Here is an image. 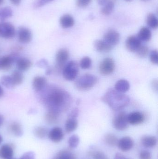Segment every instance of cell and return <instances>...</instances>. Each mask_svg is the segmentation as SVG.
I'll return each mask as SVG.
<instances>
[{
    "label": "cell",
    "mask_w": 158,
    "mask_h": 159,
    "mask_svg": "<svg viewBox=\"0 0 158 159\" xmlns=\"http://www.w3.org/2000/svg\"><path fill=\"white\" fill-rule=\"evenodd\" d=\"M44 102L48 111H53L60 114L67 110L72 102L70 94L63 89L56 87L49 89L44 98Z\"/></svg>",
    "instance_id": "1"
},
{
    "label": "cell",
    "mask_w": 158,
    "mask_h": 159,
    "mask_svg": "<svg viewBox=\"0 0 158 159\" xmlns=\"http://www.w3.org/2000/svg\"><path fill=\"white\" fill-rule=\"evenodd\" d=\"M102 100L114 111H119L123 109L130 102L129 96L113 89H109L106 92Z\"/></svg>",
    "instance_id": "2"
},
{
    "label": "cell",
    "mask_w": 158,
    "mask_h": 159,
    "mask_svg": "<svg viewBox=\"0 0 158 159\" xmlns=\"http://www.w3.org/2000/svg\"><path fill=\"white\" fill-rule=\"evenodd\" d=\"M97 81V78L95 75L91 74L84 75L75 81V86L79 90L85 91L92 89Z\"/></svg>",
    "instance_id": "3"
},
{
    "label": "cell",
    "mask_w": 158,
    "mask_h": 159,
    "mask_svg": "<svg viewBox=\"0 0 158 159\" xmlns=\"http://www.w3.org/2000/svg\"><path fill=\"white\" fill-rule=\"evenodd\" d=\"M79 72V65L76 61H73L67 62L62 70L63 77L68 81L76 79Z\"/></svg>",
    "instance_id": "4"
},
{
    "label": "cell",
    "mask_w": 158,
    "mask_h": 159,
    "mask_svg": "<svg viewBox=\"0 0 158 159\" xmlns=\"http://www.w3.org/2000/svg\"><path fill=\"white\" fill-rule=\"evenodd\" d=\"M128 115L124 111L119 112L115 115L113 119V125L119 131L126 129L128 127Z\"/></svg>",
    "instance_id": "5"
},
{
    "label": "cell",
    "mask_w": 158,
    "mask_h": 159,
    "mask_svg": "<svg viewBox=\"0 0 158 159\" xmlns=\"http://www.w3.org/2000/svg\"><path fill=\"white\" fill-rule=\"evenodd\" d=\"M15 26L10 22H0V37L4 39H12L15 35Z\"/></svg>",
    "instance_id": "6"
},
{
    "label": "cell",
    "mask_w": 158,
    "mask_h": 159,
    "mask_svg": "<svg viewBox=\"0 0 158 159\" xmlns=\"http://www.w3.org/2000/svg\"><path fill=\"white\" fill-rule=\"evenodd\" d=\"M115 63L111 58L104 59L99 65V71L103 75H108L113 73L115 70Z\"/></svg>",
    "instance_id": "7"
},
{
    "label": "cell",
    "mask_w": 158,
    "mask_h": 159,
    "mask_svg": "<svg viewBox=\"0 0 158 159\" xmlns=\"http://www.w3.org/2000/svg\"><path fill=\"white\" fill-rule=\"evenodd\" d=\"M69 58V53L67 49L61 48L59 49L56 55V68L58 70H63L64 66L67 62Z\"/></svg>",
    "instance_id": "8"
},
{
    "label": "cell",
    "mask_w": 158,
    "mask_h": 159,
    "mask_svg": "<svg viewBox=\"0 0 158 159\" xmlns=\"http://www.w3.org/2000/svg\"><path fill=\"white\" fill-rule=\"evenodd\" d=\"M120 35L117 31L110 30L105 33L104 36V40L109 45L113 47L119 43Z\"/></svg>",
    "instance_id": "9"
},
{
    "label": "cell",
    "mask_w": 158,
    "mask_h": 159,
    "mask_svg": "<svg viewBox=\"0 0 158 159\" xmlns=\"http://www.w3.org/2000/svg\"><path fill=\"white\" fill-rule=\"evenodd\" d=\"M17 35L19 41L22 43H28L32 40V33L29 29L26 27H20L19 28Z\"/></svg>",
    "instance_id": "10"
},
{
    "label": "cell",
    "mask_w": 158,
    "mask_h": 159,
    "mask_svg": "<svg viewBox=\"0 0 158 159\" xmlns=\"http://www.w3.org/2000/svg\"><path fill=\"white\" fill-rule=\"evenodd\" d=\"M117 145L120 150L123 152H127L133 148L134 142L131 137L125 136L118 140Z\"/></svg>",
    "instance_id": "11"
},
{
    "label": "cell",
    "mask_w": 158,
    "mask_h": 159,
    "mask_svg": "<svg viewBox=\"0 0 158 159\" xmlns=\"http://www.w3.org/2000/svg\"><path fill=\"white\" fill-rule=\"evenodd\" d=\"M141 45V41L137 36L131 35L128 37L126 40V48L130 52H136Z\"/></svg>",
    "instance_id": "12"
},
{
    "label": "cell",
    "mask_w": 158,
    "mask_h": 159,
    "mask_svg": "<svg viewBox=\"0 0 158 159\" xmlns=\"http://www.w3.org/2000/svg\"><path fill=\"white\" fill-rule=\"evenodd\" d=\"M48 137L54 143H58L61 142L64 138V134L63 130L60 127H55L48 132Z\"/></svg>",
    "instance_id": "13"
},
{
    "label": "cell",
    "mask_w": 158,
    "mask_h": 159,
    "mask_svg": "<svg viewBox=\"0 0 158 159\" xmlns=\"http://www.w3.org/2000/svg\"><path fill=\"white\" fill-rule=\"evenodd\" d=\"M129 124L137 125L143 123L145 120V117L143 113L140 112H133L128 115Z\"/></svg>",
    "instance_id": "14"
},
{
    "label": "cell",
    "mask_w": 158,
    "mask_h": 159,
    "mask_svg": "<svg viewBox=\"0 0 158 159\" xmlns=\"http://www.w3.org/2000/svg\"><path fill=\"white\" fill-rule=\"evenodd\" d=\"M15 57L14 55H8L0 58V70L5 71L10 70L15 60Z\"/></svg>",
    "instance_id": "15"
},
{
    "label": "cell",
    "mask_w": 158,
    "mask_h": 159,
    "mask_svg": "<svg viewBox=\"0 0 158 159\" xmlns=\"http://www.w3.org/2000/svg\"><path fill=\"white\" fill-rule=\"evenodd\" d=\"M14 156V148L11 145L5 144L0 148V159H11Z\"/></svg>",
    "instance_id": "16"
},
{
    "label": "cell",
    "mask_w": 158,
    "mask_h": 159,
    "mask_svg": "<svg viewBox=\"0 0 158 159\" xmlns=\"http://www.w3.org/2000/svg\"><path fill=\"white\" fill-rule=\"evenodd\" d=\"M47 84V80L44 76H37L32 80V86L33 89L37 92L42 90Z\"/></svg>",
    "instance_id": "17"
},
{
    "label": "cell",
    "mask_w": 158,
    "mask_h": 159,
    "mask_svg": "<svg viewBox=\"0 0 158 159\" xmlns=\"http://www.w3.org/2000/svg\"><path fill=\"white\" fill-rule=\"evenodd\" d=\"M94 46L96 50L100 53H108L113 48L104 40H96L94 43Z\"/></svg>",
    "instance_id": "18"
},
{
    "label": "cell",
    "mask_w": 158,
    "mask_h": 159,
    "mask_svg": "<svg viewBox=\"0 0 158 159\" xmlns=\"http://www.w3.org/2000/svg\"><path fill=\"white\" fill-rule=\"evenodd\" d=\"M32 63L28 59L22 57L16 61V67L18 70L20 72L26 71L31 67Z\"/></svg>",
    "instance_id": "19"
},
{
    "label": "cell",
    "mask_w": 158,
    "mask_h": 159,
    "mask_svg": "<svg viewBox=\"0 0 158 159\" xmlns=\"http://www.w3.org/2000/svg\"><path fill=\"white\" fill-rule=\"evenodd\" d=\"M59 23L63 29H68L74 26L75 20L73 17L69 14H65L60 18Z\"/></svg>",
    "instance_id": "20"
},
{
    "label": "cell",
    "mask_w": 158,
    "mask_h": 159,
    "mask_svg": "<svg viewBox=\"0 0 158 159\" xmlns=\"http://www.w3.org/2000/svg\"><path fill=\"white\" fill-rule=\"evenodd\" d=\"M141 143L143 146L146 148H152L156 145L157 139L155 136L146 135L142 137Z\"/></svg>",
    "instance_id": "21"
},
{
    "label": "cell",
    "mask_w": 158,
    "mask_h": 159,
    "mask_svg": "<svg viewBox=\"0 0 158 159\" xmlns=\"http://www.w3.org/2000/svg\"><path fill=\"white\" fill-rule=\"evenodd\" d=\"M130 89V82L125 79H121L116 82L115 89L121 93H125Z\"/></svg>",
    "instance_id": "22"
},
{
    "label": "cell",
    "mask_w": 158,
    "mask_h": 159,
    "mask_svg": "<svg viewBox=\"0 0 158 159\" xmlns=\"http://www.w3.org/2000/svg\"><path fill=\"white\" fill-rule=\"evenodd\" d=\"M9 131L12 134L17 137H20L23 134L22 126L19 122L14 121L9 124L8 127Z\"/></svg>",
    "instance_id": "23"
},
{
    "label": "cell",
    "mask_w": 158,
    "mask_h": 159,
    "mask_svg": "<svg viewBox=\"0 0 158 159\" xmlns=\"http://www.w3.org/2000/svg\"><path fill=\"white\" fill-rule=\"evenodd\" d=\"M137 37L141 41L148 42L151 40L152 33L147 27H143L139 31Z\"/></svg>",
    "instance_id": "24"
},
{
    "label": "cell",
    "mask_w": 158,
    "mask_h": 159,
    "mask_svg": "<svg viewBox=\"0 0 158 159\" xmlns=\"http://www.w3.org/2000/svg\"><path fill=\"white\" fill-rule=\"evenodd\" d=\"M78 121L75 118L68 117L65 124V130L67 133L74 131L78 128Z\"/></svg>",
    "instance_id": "25"
},
{
    "label": "cell",
    "mask_w": 158,
    "mask_h": 159,
    "mask_svg": "<svg viewBox=\"0 0 158 159\" xmlns=\"http://www.w3.org/2000/svg\"><path fill=\"white\" fill-rule=\"evenodd\" d=\"M76 156L73 152L68 149H63L59 151L54 159H76Z\"/></svg>",
    "instance_id": "26"
},
{
    "label": "cell",
    "mask_w": 158,
    "mask_h": 159,
    "mask_svg": "<svg viewBox=\"0 0 158 159\" xmlns=\"http://www.w3.org/2000/svg\"><path fill=\"white\" fill-rule=\"evenodd\" d=\"M59 114L53 111H48L45 114V120L47 123L54 124L58 122Z\"/></svg>",
    "instance_id": "27"
},
{
    "label": "cell",
    "mask_w": 158,
    "mask_h": 159,
    "mask_svg": "<svg viewBox=\"0 0 158 159\" xmlns=\"http://www.w3.org/2000/svg\"><path fill=\"white\" fill-rule=\"evenodd\" d=\"M13 10L9 7L0 8V21H3L13 16Z\"/></svg>",
    "instance_id": "28"
},
{
    "label": "cell",
    "mask_w": 158,
    "mask_h": 159,
    "mask_svg": "<svg viewBox=\"0 0 158 159\" xmlns=\"http://www.w3.org/2000/svg\"><path fill=\"white\" fill-rule=\"evenodd\" d=\"M146 22L148 26L151 29H157L158 20L156 15L152 13L147 15L146 18Z\"/></svg>",
    "instance_id": "29"
},
{
    "label": "cell",
    "mask_w": 158,
    "mask_h": 159,
    "mask_svg": "<svg viewBox=\"0 0 158 159\" xmlns=\"http://www.w3.org/2000/svg\"><path fill=\"white\" fill-rule=\"evenodd\" d=\"M118 141L117 137L113 134H108L104 137V142L109 146L114 147L117 145Z\"/></svg>",
    "instance_id": "30"
},
{
    "label": "cell",
    "mask_w": 158,
    "mask_h": 159,
    "mask_svg": "<svg viewBox=\"0 0 158 159\" xmlns=\"http://www.w3.org/2000/svg\"><path fill=\"white\" fill-rule=\"evenodd\" d=\"M11 77L15 86L20 85L22 83L24 79V76L22 73L19 70L14 71L11 75Z\"/></svg>",
    "instance_id": "31"
},
{
    "label": "cell",
    "mask_w": 158,
    "mask_h": 159,
    "mask_svg": "<svg viewBox=\"0 0 158 159\" xmlns=\"http://www.w3.org/2000/svg\"><path fill=\"white\" fill-rule=\"evenodd\" d=\"M34 135L40 139H43L48 135V130L47 128L44 127H37L34 129Z\"/></svg>",
    "instance_id": "32"
},
{
    "label": "cell",
    "mask_w": 158,
    "mask_h": 159,
    "mask_svg": "<svg viewBox=\"0 0 158 159\" xmlns=\"http://www.w3.org/2000/svg\"><path fill=\"white\" fill-rule=\"evenodd\" d=\"M114 7H115V3L114 1H110L102 6L101 9V13L105 16H109L113 12Z\"/></svg>",
    "instance_id": "33"
},
{
    "label": "cell",
    "mask_w": 158,
    "mask_h": 159,
    "mask_svg": "<svg viewBox=\"0 0 158 159\" xmlns=\"http://www.w3.org/2000/svg\"><path fill=\"white\" fill-rule=\"evenodd\" d=\"M0 82L3 86H5L6 88L8 89H12L15 86L11 76L4 75L2 76L0 79Z\"/></svg>",
    "instance_id": "34"
},
{
    "label": "cell",
    "mask_w": 158,
    "mask_h": 159,
    "mask_svg": "<svg viewBox=\"0 0 158 159\" xmlns=\"http://www.w3.org/2000/svg\"><path fill=\"white\" fill-rule=\"evenodd\" d=\"M79 137L78 135L73 134L71 135L68 139V143L69 147L71 149L76 148L79 143Z\"/></svg>",
    "instance_id": "35"
},
{
    "label": "cell",
    "mask_w": 158,
    "mask_h": 159,
    "mask_svg": "<svg viewBox=\"0 0 158 159\" xmlns=\"http://www.w3.org/2000/svg\"><path fill=\"white\" fill-rule=\"evenodd\" d=\"M135 53L139 57L143 58L146 57L149 54V49L146 46L141 45L136 50Z\"/></svg>",
    "instance_id": "36"
},
{
    "label": "cell",
    "mask_w": 158,
    "mask_h": 159,
    "mask_svg": "<svg viewBox=\"0 0 158 159\" xmlns=\"http://www.w3.org/2000/svg\"><path fill=\"white\" fill-rule=\"evenodd\" d=\"M92 65V60L89 57H85L83 58L80 61V67L83 70L90 69Z\"/></svg>",
    "instance_id": "37"
},
{
    "label": "cell",
    "mask_w": 158,
    "mask_h": 159,
    "mask_svg": "<svg viewBox=\"0 0 158 159\" xmlns=\"http://www.w3.org/2000/svg\"><path fill=\"white\" fill-rule=\"evenodd\" d=\"M54 1V0H36L33 5V7L35 9H38Z\"/></svg>",
    "instance_id": "38"
},
{
    "label": "cell",
    "mask_w": 158,
    "mask_h": 159,
    "mask_svg": "<svg viewBox=\"0 0 158 159\" xmlns=\"http://www.w3.org/2000/svg\"><path fill=\"white\" fill-rule=\"evenodd\" d=\"M149 59L152 63L157 65L158 63V52L157 50H153L149 54Z\"/></svg>",
    "instance_id": "39"
},
{
    "label": "cell",
    "mask_w": 158,
    "mask_h": 159,
    "mask_svg": "<svg viewBox=\"0 0 158 159\" xmlns=\"http://www.w3.org/2000/svg\"><path fill=\"white\" fill-rule=\"evenodd\" d=\"M92 156L93 159H109L105 153L101 151H95L93 153Z\"/></svg>",
    "instance_id": "40"
},
{
    "label": "cell",
    "mask_w": 158,
    "mask_h": 159,
    "mask_svg": "<svg viewBox=\"0 0 158 159\" xmlns=\"http://www.w3.org/2000/svg\"><path fill=\"white\" fill-rule=\"evenodd\" d=\"M92 0H77L76 2L77 5L81 8H84L88 6Z\"/></svg>",
    "instance_id": "41"
},
{
    "label": "cell",
    "mask_w": 158,
    "mask_h": 159,
    "mask_svg": "<svg viewBox=\"0 0 158 159\" xmlns=\"http://www.w3.org/2000/svg\"><path fill=\"white\" fill-rule=\"evenodd\" d=\"M151 154L147 150H142L139 155V159H151Z\"/></svg>",
    "instance_id": "42"
},
{
    "label": "cell",
    "mask_w": 158,
    "mask_h": 159,
    "mask_svg": "<svg viewBox=\"0 0 158 159\" xmlns=\"http://www.w3.org/2000/svg\"><path fill=\"white\" fill-rule=\"evenodd\" d=\"M19 159H35V154L32 152H28L21 156Z\"/></svg>",
    "instance_id": "43"
},
{
    "label": "cell",
    "mask_w": 158,
    "mask_h": 159,
    "mask_svg": "<svg viewBox=\"0 0 158 159\" xmlns=\"http://www.w3.org/2000/svg\"><path fill=\"white\" fill-rule=\"evenodd\" d=\"M79 110L78 108H75L72 110L69 115L68 117L76 118L79 116Z\"/></svg>",
    "instance_id": "44"
},
{
    "label": "cell",
    "mask_w": 158,
    "mask_h": 159,
    "mask_svg": "<svg viewBox=\"0 0 158 159\" xmlns=\"http://www.w3.org/2000/svg\"><path fill=\"white\" fill-rule=\"evenodd\" d=\"M38 66L41 68H43V67H45L48 65V63L47 61H45V60H41L39 62L37 63Z\"/></svg>",
    "instance_id": "45"
},
{
    "label": "cell",
    "mask_w": 158,
    "mask_h": 159,
    "mask_svg": "<svg viewBox=\"0 0 158 159\" xmlns=\"http://www.w3.org/2000/svg\"><path fill=\"white\" fill-rule=\"evenodd\" d=\"M115 0H97V2L99 5L103 6L105 5L108 2H110V1H114Z\"/></svg>",
    "instance_id": "46"
},
{
    "label": "cell",
    "mask_w": 158,
    "mask_h": 159,
    "mask_svg": "<svg viewBox=\"0 0 158 159\" xmlns=\"http://www.w3.org/2000/svg\"><path fill=\"white\" fill-rule=\"evenodd\" d=\"M152 87L154 88V90L156 91H158V80H154L152 82Z\"/></svg>",
    "instance_id": "47"
},
{
    "label": "cell",
    "mask_w": 158,
    "mask_h": 159,
    "mask_svg": "<svg viewBox=\"0 0 158 159\" xmlns=\"http://www.w3.org/2000/svg\"><path fill=\"white\" fill-rule=\"evenodd\" d=\"M126 158L123 156L122 154H121V153H117L116 155H115V157L114 159H126Z\"/></svg>",
    "instance_id": "48"
},
{
    "label": "cell",
    "mask_w": 158,
    "mask_h": 159,
    "mask_svg": "<svg viewBox=\"0 0 158 159\" xmlns=\"http://www.w3.org/2000/svg\"><path fill=\"white\" fill-rule=\"evenodd\" d=\"M9 1H10L12 4L16 6L19 5L21 3V0H9Z\"/></svg>",
    "instance_id": "49"
},
{
    "label": "cell",
    "mask_w": 158,
    "mask_h": 159,
    "mask_svg": "<svg viewBox=\"0 0 158 159\" xmlns=\"http://www.w3.org/2000/svg\"><path fill=\"white\" fill-rule=\"evenodd\" d=\"M4 120V119L3 116L2 115H0V127H1L2 125Z\"/></svg>",
    "instance_id": "50"
},
{
    "label": "cell",
    "mask_w": 158,
    "mask_h": 159,
    "mask_svg": "<svg viewBox=\"0 0 158 159\" xmlns=\"http://www.w3.org/2000/svg\"><path fill=\"white\" fill-rule=\"evenodd\" d=\"M4 94V91L2 88L0 86V98L2 97Z\"/></svg>",
    "instance_id": "51"
},
{
    "label": "cell",
    "mask_w": 158,
    "mask_h": 159,
    "mask_svg": "<svg viewBox=\"0 0 158 159\" xmlns=\"http://www.w3.org/2000/svg\"><path fill=\"white\" fill-rule=\"evenodd\" d=\"M51 73H52V70H51V69H48V70H46V74L47 75H50Z\"/></svg>",
    "instance_id": "52"
},
{
    "label": "cell",
    "mask_w": 158,
    "mask_h": 159,
    "mask_svg": "<svg viewBox=\"0 0 158 159\" xmlns=\"http://www.w3.org/2000/svg\"><path fill=\"white\" fill-rule=\"evenodd\" d=\"M3 141V138L2 137V135L0 134V144H1V143H2V142Z\"/></svg>",
    "instance_id": "53"
},
{
    "label": "cell",
    "mask_w": 158,
    "mask_h": 159,
    "mask_svg": "<svg viewBox=\"0 0 158 159\" xmlns=\"http://www.w3.org/2000/svg\"><path fill=\"white\" fill-rule=\"evenodd\" d=\"M4 0H0V6L2 5L3 3Z\"/></svg>",
    "instance_id": "54"
},
{
    "label": "cell",
    "mask_w": 158,
    "mask_h": 159,
    "mask_svg": "<svg viewBox=\"0 0 158 159\" xmlns=\"http://www.w3.org/2000/svg\"><path fill=\"white\" fill-rule=\"evenodd\" d=\"M125 1H127V2H130V1H132V0H125Z\"/></svg>",
    "instance_id": "55"
},
{
    "label": "cell",
    "mask_w": 158,
    "mask_h": 159,
    "mask_svg": "<svg viewBox=\"0 0 158 159\" xmlns=\"http://www.w3.org/2000/svg\"><path fill=\"white\" fill-rule=\"evenodd\" d=\"M142 1H147V0H142Z\"/></svg>",
    "instance_id": "56"
},
{
    "label": "cell",
    "mask_w": 158,
    "mask_h": 159,
    "mask_svg": "<svg viewBox=\"0 0 158 159\" xmlns=\"http://www.w3.org/2000/svg\"><path fill=\"white\" fill-rule=\"evenodd\" d=\"M11 159H15L12 158Z\"/></svg>",
    "instance_id": "57"
},
{
    "label": "cell",
    "mask_w": 158,
    "mask_h": 159,
    "mask_svg": "<svg viewBox=\"0 0 158 159\" xmlns=\"http://www.w3.org/2000/svg\"><path fill=\"white\" fill-rule=\"evenodd\" d=\"M126 159H128V158H126Z\"/></svg>",
    "instance_id": "58"
}]
</instances>
